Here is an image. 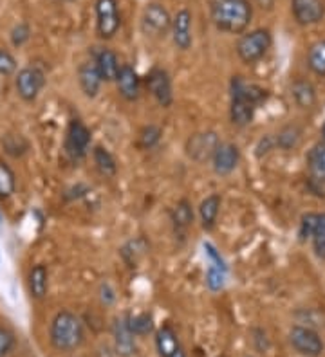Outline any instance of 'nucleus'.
Returning a JSON list of instances; mask_svg holds the SVG:
<instances>
[{
	"label": "nucleus",
	"mask_w": 325,
	"mask_h": 357,
	"mask_svg": "<svg viewBox=\"0 0 325 357\" xmlns=\"http://www.w3.org/2000/svg\"><path fill=\"white\" fill-rule=\"evenodd\" d=\"M231 100H230V121L235 127L244 128L252 125L257 109L268 100V91L257 83H250L243 76L231 78Z\"/></svg>",
	"instance_id": "obj_1"
},
{
	"label": "nucleus",
	"mask_w": 325,
	"mask_h": 357,
	"mask_svg": "<svg viewBox=\"0 0 325 357\" xmlns=\"http://www.w3.org/2000/svg\"><path fill=\"white\" fill-rule=\"evenodd\" d=\"M210 17L213 26L228 35H243L252 24L253 6L250 0H212Z\"/></svg>",
	"instance_id": "obj_2"
},
{
	"label": "nucleus",
	"mask_w": 325,
	"mask_h": 357,
	"mask_svg": "<svg viewBox=\"0 0 325 357\" xmlns=\"http://www.w3.org/2000/svg\"><path fill=\"white\" fill-rule=\"evenodd\" d=\"M49 341L57 352H76L85 343V325L82 318L71 310H60L55 314L49 325Z\"/></svg>",
	"instance_id": "obj_3"
},
{
	"label": "nucleus",
	"mask_w": 325,
	"mask_h": 357,
	"mask_svg": "<svg viewBox=\"0 0 325 357\" xmlns=\"http://www.w3.org/2000/svg\"><path fill=\"white\" fill-rule=\"evenodd\" d=\"M271 44H273L271 31L266 29V27H259V29L243 33L237 45H235V51H237L238 60L243 61V63L253 66V63L260 61L268 54Z\"/></svg>",
	"instance_id": "obj_4"
},
{
	"label": "nucleus",
	"mask_w": 325,
	"mask_h": 357,
	"mask_svg": "<svg viewBox=\"0 0 325 357\" xmlns=\"http://www.w3.org/2000/svg\"><path fill=\"white\" fill-rule=\"evenodd\" d=\"M289 344L302 357H320L325 352V343L315 328L305 325H293L287 334Z\"/></svg>",
	"instance_id": "obj_5"
},
{
	"label": "nucleus",
	"mask_w": 325,
	"mask_h": 357,
	"mask_svg": "<svg viewBox=\"0 0 325 357\" xmlns=\"http://www.w3.org/2000/svg\"><path fill=\"white\" fill-rule=\"evenodd\" d=\"M91 128L87 127L82 119H71L64 139L65 153H67L73 161H80V159H83V157L89 153V150H91Z\"/></svg>",
	"instance_id": "obj_6"
},
{
	"label": "nucleus",
	"mask_w": 325,
	"mask_h": 357,
	"mask_svg": "<svg viewBox=\"0 0 325 357\" xmlns=\"http://www.w3.org/2000/svg\"><path fill=\"white\" fill-rule=\"evenodd\" d=\"M221 137L215 130H203L195 132L194 135H190L185 143V152H187L188 159H192L194 162H212V157L215 153L217 146L221 144Z\"/></svg>",
	"instance_id": "obj_7"
},
{
	"label": "nucleus",
	"mask_w": 325,
	"mask_h": 357,
	"mask_svg": "<svg viewBox=\"0 0 325 357\" xmlns=\"http://www.w3.org/2000/svg\"><path fill=\"white\" fill-rule=\"evenodd\" d=\"M143 87L163 109H170L173 105L172 78H170L168 70L163 67H152L148 70V75L143 79Z\"/></svg>",
	"instance_id": "obj_8"
},
{
	"label": "nucleus",
	"mask_w": 325,
	"mask_h": 357,
	"mask_svg": "<svg viewBox=\"0 0 325 357\" xmlns=\"http://www.w3.org/2000/svg\"><path fill=\"white\" fill-rule=\"evenodd\" d=\"M45 87V73L36 66H27L20 69L15 76V89L20 100L26 103H33L38 100Z\"/></svg>",
	"instance_id": "obj_9"
},
{
	"label": "nucleus",
	"mask_w": 325,
	"mask_h": 357,
	"mask_svg": "<svg viewBox=\"0 0 325 357\" xmlns=\"http://www.w3.org/2000/svg\"><path fill=\"white\" fill-rule=\"evenodd\" d=\"M122 27L117 0H96V33L101 40H113Z\"/></svg>",
	"instance_id": "obj_10"
},
{
	"label": "nucleus",
	"mask_w": 325,
	"mask_h": 357,
	"mask_svg": "<svg viewBox=\"0 0 325 357\" xmlns=\"http://www.w3.org/2000/svg\"><path fill=\"white\" fill-rule=\"evenodd\" d=\"M298 236L302 242L311 240L312 251L325 260V213H305L300 220Z\"/></svg>",
	"instance_id": "obj_11"
},
{
	"label": "nucleus",
	"mask_w": 325,
	"mask_h": 357,
	"mask_svg": "<svg viewBox=\"0 0 325 357\" xmlns=\"http://www.w3.org/2000/svg\"><path fill=\"white\" fill-rule=\"evenodd\" d=\"M172 29V17L161 4H148L141 15V31L150 38H165Z\"/></svg>",
	"instance_id": "obj_12"
},
{
	"label": "nucleus",
	"mask_w": 325,
	"mask_h": 357,
	"mask_svg": "<svg viewBox=\"0 0 325 357\" xmlns=\"http://www.w3.org/2000/svg\"><path fill=\"white\" fill-rule=\"evenodd\" d=\"M238 165H240V149L235 143L222 141L212 157L213 172L221 177H228L237 170Z\"/></svg>",
	"instance_id": "obj_13"
},
{
	"label": "nucleus",
	"mask_w": 325,
	"mask_h": 357,
	"mask_svg": "<svg viewBox=\"0 0 325 357\" xmlns=\"http://www.w3.org/2000/svg\"><path fill=\"white\" fill-rule=\"evenodd\" d=\"M291 13L300 26H315L324 20L325 0H291Z\"/></svg>",
	"instance_id": "obj_14"
},
{
	"label": "nucleus",
	"mask_w": 325,
	"mask_h": 357,
	"mask_svg": "<svg viewBox=\"0 0 325 357\" xmlns=\"http://www.w3.org/2000/svg\"><path fill=\"white\" fill-rule=\"evenodd\" d=\"M117 92L120 96L125 101H138L141 98V92H143V79L139 78L138 70L130 63H123L122 69H120V75L116 79Z\"/></svg>",
	"instance_id": "obj_15"
},
{
	"label": "nucleus",
	"mask_w": 325,
	"mask_h": 357,
	"mask_svg": "<svg viewBox=\"0 0 325 357\" xmlns=\"http://www.w3.org/2000/svg\"><path fill=\"white\" fill-rule=\"evenodd\" d=\"M114 352L120 357H132L136 354V335L129 328L127 314L113 321Z\"/></svg>",
	"instance_id": "obj_16"
},
{
	"label": "nucleus",
	"mask_w": 325,
	"mask_h": 357,
	"mask_svg": "<svg viewBox=\"0 0 325 357\" xmlns=\"http://www.w3.org/2000/svg\"><path fill=\"white\" fill-rule=\"evenodd\" d=\"M170 35H172L173 45L179 51H188L192 47V44H194V35H192V13L188 9H181L172 18Z\"/></svg>",
	"instance_id": "obj_17"
},
{
	"label": "nucleus",
	"mask_w": 325,
	"mask_h": 357,
	"mask_svg": "<svg viewBox=\"0 0 325 357\" xmlns=\"http://www.w3.org/2000/svg\"><path fill=\"white\" fill-rule=\"evenodd\" d=\"M78 83L80 89H82L83 96L89 98V100H94L101 91V85H103V78H101L100 70L96 67L94 61H83L82 66L78 67Z\"/></svg>",
	"instance_id": "obj_18"
},
{
	"label": "nucleus",
	"mask_w": 325,
	"mask_h": 357,
	"mask_svg": "<svg viewBox=\"0 0 325 357\" xmlns=\"http://www.w3.org/2000/svg\"><path fill=\"white\" fill-rule=\"evenodd\" d=\"M92 61H94L98 70H100V75L105 83H116L120 69H122V63H120V58H117V54L113 49H98V51L94 52Z\"/></svg>",
	"instance_id": "obj_19"
},
{
	"label": "nucleus",
	"mask_w": 325,
	"mask_h": 357,
	"mask_svg": "<svg viewBox=\"0 0 325 357\" xmlns=\"http://www.w3.org/2000/svg\"><path fill=\"white\" fill-rule=\"evenodd\" d=\"M309 170V178L317 186H324L325 184V139L318 141L311 146L305 157Z\"/></svg>",
	"instance_id": "obj_20"
},
{
	"label": "nucleus",
	"mask_w": 325,
	"mask_h": 357,
	"mask_svg": "<svg viewBox=\"0 0 325 357\" xmlns=\"http://www.w3.org/2000/svg\"><path fill=\"white\" fill-rule=\"evenodd\" d=\"M222 197L219 193H212V195L204 197L201 201L199 208H197V217H199L201 227L204 231H212L217 226V218L221 213Z\"/></svg>",
	"instance_id": "obj_21"
},
{
	"label": "nucleus",
	"mask_w": 325,
	"mask_h": 357,
	"mask_svg": "<svg viewBox=\"0 0 325 357\" xmlns=\"http://www.w3.org/2000/svg\"><path fill=\"white\" fill-rule=\"evenodd\" d=\"M27 289L33 300L42 301L43 298L48 296L49 291V271L43 264H36L29 269L27 275Z\"/></svg>",
	"instance_id": "obj_22"
},
{
	"label": "nucleus",
	"mask_w": 325,
	"mask_h": 357,
	"mask_svg": "<svg viewBox=\"0 0 325 357\" xmlns=\"http://www.w3.org/2000/svg\"><path fill=\"white\" fill-rule=\"evenodd\" d=\"M154 343H156V350L159 357H172L173 354L181 349L179 335L172 325H163V327L157 328Z\"/></svg>",
	"instance_id": "obj_23"
},
{
	"label": "nucleus",
	"mask_w": 325,
	"mask_h": 357,
	"mask_svg": "<svg viewBox=\"0 0 325 357\" xmlns=\"http://www.w3.org/2000/svg\"><path fill=\"white\" fill-rule=\"evenodd\" d=\"M291 98H293L298 109H312L318 100L317 87L309 79H295L291 83Z\"/></svg>",
	"instance_id": "obj_24"
},
{
	"label": "nucleus",
	"mask_w": 325,
	"mask_h": 357,
	"mask_svg": "<svg viewBox=\"0 0 325 357\" xmlns=\"http://www.w3.org/2000/svg\"><path fill=\"white\" fill-rule=\"evenodd\" d=\"M303 139V128L298 123H286L280 130L275 134V143L277 149L284 150V152H291V150L298 149L300 143Z\"/></svg>",
	"instance_id": "obj_25"
},
{
	"label": "nucleus",
	"mask_w": 325,
	"mask_h": 357,
	"mask_svg": "<svg viewBox=\"0 0 325 357\" xmlns=\"http://www.w3.org/2000/svg\"><path fill=\"white\" fill-rule=\"evenodd\" d=\"M148 249H150V244H148L143 236H138V238L129 240V242L120 249V257H122V260L125 261L129 267H136L139 261L143 260L145 255L148 253Z\"/></svg>",
	"instance_id": "obj_26"
},
{
	"label": "nucleus",
	"mask_w": 325,
	"mask_h": 357,
	"mask_svg": "<svg viewBox=\"0 0 325 357\" xmlns=\"http://www.w3.org/2000/svg\"><path fill=\"white\" fill-rule=\"evenodd\" d=\"M194 206L188 199H181L172 209V224L175 233H185L194 224Z\"/></svg>",
	"instance_id": "obj_27"
},
{
	"label": "nucleus",
	"mask_w": 325,
	"mask_h": 357,
	"mask_svg": "<svg viewBox=\"0 0 325 357\" xmlns=\"http://www.w3.org/2000/svg\"><path fill=\"white\" fill-rule=\"evenodd\" d=\"M92 162H94L96 170L100 172L103 177H114L117 174V161L114 159L113 153L101 144L92 149Z\"/></svg>",
	"instance_id": "obj_28"
},
{
	"label": "nucleus",
	"mask_w": 325,
	"mask_h": 357,
	"mask_svg": "<svg viewBox=\"0 0 325 357\" xmlns=\"http://www.w3.org/2000/svg\"><path fill=\"white\" fill-rule=\"evenodd\" d=\"M127 321L136 337H145V335L156 332V323H154V316L150 312H127Z\"/></svg>",
	"instance_id": "obj_29"
},
{
	"label": "nucleus",
	"mask_w": 325,
	"mask_h": 357,
	"mask_svg": "<svg viewBox=\"0 0 325 357\" xmlns=\"http://www.w3.org/2000/svg\"><path fill=\"white\" fill-rule=\"evenodd\" d=\"M17 192V175L13 168L0 159V201H8Z\"/></svg>",
	"instance_id": "obj_30"
},
{
	"label": "nucleus",
	"mask_w": 325,
	"mask_h": 357,
	"mask_svg": "<svg viewBox=\"0 0 325 357\" xmlns=\"http://www.w3.org/2000/svg\"><path fill=\"white\" fill-rule=\"evenodd\" d=\"M308 67L312 75L325 76V38L318 40L308 51Z\"/></svg>",
	"instance_id": "obj_31"
},
{
	"label": "nucleus",
	"mask_w": 325,
	"mask_h": 357,
	"mask_svg": "<svg viewBox=\"0 0 325 357\" xmlns=\"http://www.w3.org/2000/svg\"><path fill=\"white\" fill-rule=\"evenodd\" d=\"M161 137H163V130H161L157 125H147V127L141 128L138 134L139 149H143V150L156 149L157 144H159Z\"/></svg>",
	"instance_id": "obj_32"
},
{
	"label": "nucleus",
	"mask_w": 325,
	"mask_h": 357,
	"mask_svg": "<svg viewBox=\"0 0 325 357\" xmlns=\"http://www.w3.org/2000/svg\"><path fill=\"white\" fill-rule=\"evenodd\" d=\"M2 146H4L6 153L13 157H22L24 153L27 152L29 149V144L27 141L22 137V135H15V134H6L2 137Z\"/></svg>",
	"instance_id": "obj_33"
},
{
	"label": "nucleus",
	"mask_w": 325,
	"mask_h": 357,
	"mask_svg": "<svg viewBox=\"0 0 325 357\" xmlns=\"http://www.w3.org/2000/svg\"><path fill=\"white\" fill-rule=\"evenodd\" d=\"M15 344H17V337L13 331H9L8 327H0V357H8L13 352Z\"/></svg>",
	"instance_id": "obj_34"
},
{
	"label": "nucleus",
	"mask_w": 325,
	"mask_h": 357,
	"mask_svg": "<svg viewBox=\"0 0 325 357\" xmlns=\"http://www.w3.org/2000/svg\"><path fill=\"white\" fill-rule=\"evenodd\" d=\"M18 69V63L15 56L9 51L0 49V76H13Z\"/></svg>",
	"instance_id": "obj_35"
},
{
	"label": "nucleus",
	"mask_w": 325,
	"mask_h": 357,
	"mask_svg": "<svg viewBox=\"0 0 325 357\" xmlns=\"http://www.w3.org/2000/svg\"><path fill=\"white\" fill-rule=\"evenodd\" d=\"M29 38L31 29L27 24H18V26H15L13 31H11V44H13L15 47H22Z\"/></svg>",
	"instance_id": "obj_36"
},
{
	"label": "nucleus",
	"mask_w": 325,
	"mask_h": 357,
	"mask_svg": "<svg viewBox=\"0 0 325 357\" xmlns=\"http://www.w3.org/2000/svg\"><path fill=\"white\" fill-rule=\"evenodd\" d=\"M277 149V143H275V135L271 134H266L264 137H260V141L257 143L255 146V155L259 157V159H262V157L268 155L271 150Z\"/></svg>",
	"instance_id": "obj_37"
},
{
	"label": "nucleus",
	"mask_w": 325,
	"mask_h": 357,
	"mask_svg": "<svg viewBox=\"0 0 325 357\" xmlns=\"http://www.w3.org/2000/svg\"><path fill=\"white\" fill-rule=\"evenodd\" d=\"M206 285L210 287V291H219L224 285V275H222L221 269H210L208 275H206Z\"/></svg>",
	"instance_id": "obj_38"
},
{
	"label": "nucleus",
	"mask_w": 325,
	"mask_h": 357,
	"mask_svg": "<svg viewBox=\"0 0 325 357\" xmlns=\"http://www.w3.org/2000/svg\"><path fill=\"white\" fill-rule=\"evenodd\" d=\"M252 334H253V344H255L260 352H266V350L269 349V337L268 334H266V331H262V328H253Z\"/></svg>",
	"instance_id": "obj_39"
},
{
	"label": "nucleus",
	"mask_w": 325,
	"mask_h": 357,
	"mask_svg": "<svg viewBox=\"0 0 325 357\" xmlns=\"http://www.w3.org/2000/svg\"><path fill=\"white\" fill-rule=\"evenodd\" d=\"M100 298L103 301V305H113L114 301H116V292H114V289L108 283H101Z\"/></svg>",
	"instance_id": "obj_40"
},
{
	"label": "nucleus",
	"mask_w": 325,
	"mask_h": 357,
	"mask_svg": "<svg viewBox=\"0 0 325 357\" xmlns=\"http://www.w3.org/2000/svg\"><path fill=\"white\" fill-rule=\"evenodd\" d=\"M257 4H259V8L262 9H271L275 4V0H257Z\"/></svg>",
	"instance_id": "obj_41"
},
{
	"label": "nucleus",
	"mask_w": 325,
	"mask_h": 357,
	"mask_svg": "<svg viewBox=\"0 0 325 357\" xmlns=\"http://www.w3.org/2000/svg\"><path fill=\"white\" fill-rule=\"evenodd\" d=\"M172 357H188V356H187V352H185V350H182V347H181V349H179L178 352L173 354Z\"/></svg>",
	"instance_id": "obj_42"
},
{
	"label": "nucleus",
	"mask_w": 325,
	"mask_h": 357,
	"mask_svg": "<svg viewBox=\"0 0 325 357\" xmlns=\"http://www.w3.org/2000/svg\"><path fill=\"white\" fill-rule=\"evenodd\" d=\"M0 224H2V211H0Z\"/></svg>",
	"instance_id": "obj_43"
},
{
	"label": "nucleus",
	"mask_w": 325,
	"mask_h": 357,
	"mask_svg": "<svg viewBox=\"0 0 325 357\" xmlns=\"http://www.w3.org/2000/svg\"><path fill=\"white\" fill-rule=\"evenodd\" d=\"M247 357H250V356H247Z\"/></svg>",
	"instance_id": "obj_44"
}]
</instances>
